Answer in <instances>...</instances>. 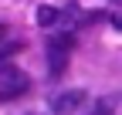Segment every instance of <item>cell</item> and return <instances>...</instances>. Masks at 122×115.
<instances>
[{
	"label": "cell",
	"mask_w": 122,
	"mask_h": 115,
	"mask_svg": "<svg viewBox=\"0 0 122 115\" xmlns=\"http://www.w3.org/2000/svg\"><path fill=\"white\" fill-rule=\"evenodd\" d=\"M68 48H71V37H51L48 41V68L54 78L68 68Z\"/></svg>",
	"instance_id": "2"
},
{
	"label": "cell",
	"mask_w": 122,
	"mask_h": 115,
	"mask_svg": "<svg viewBox=\"0 0 122 115\" xmlns=\"http://www.w3.org/2000/svg\"><path fill=\"white\" fill-rule=\"evenodd\" d=\"M4 31H7V27H4V24H0V37H4Z\"/></svg>",
	"instance_id": "6"
},
{
	"label": "cell",
	"mask_w": 122,
	"mask_h": 115,
	"mask_svg": "<svg viewBox=\"0 0 122 115\" xmlns=\"http://www.w3.org/2000/svg\"><path fill=\"white\" fill-rule=\"evenodd\" d=\"M112 27H115V31H122V10L112 14Z\"/></svg>",
	"instance_id": "5"
},
{
	"label": "cell",
	"mask_w": 122,
	"mask_h": 115,
	"mask_svg": "<svg viewBox=\"0 0 122 115\" xmlns=\"http://www.w3.org/2000/svg\"><path fill=\"white\" fill-rule=\"evenodd\" d=\"M65 14H61L58 7H37V14H34V20H37V27H54Z\"/></svg>",
	"instance_id": "4"
},
{
	"label": "cell",
	"mask_w": 122,
	"mask_h": 115,
	"mask_svg": "<svg viewBox=\"0 0 122 115\" xmlns=\"http://www.w3.org/2000/svg\"><path fill=\"white\" fill-rule=\"evenodd\" d=\"M27 85H30L27 75H20V71H10V75L0 78V98H17V95L27 91Z\"/></svg>",
	"instance_id": "3"
},
{
	"label": "cell",
	"mask_w": 122,
	"mask_h": 115,
	"mask_svg": "<svg viewBox=\"0 0 122 115\" xmlns=\"http://www.w3.org/2000/svg\"><path fill=\"white\" fill-rule=\"evenodd\" d=\"M85 102H88V91L85 88H71V91H61V95L51 98V112L54 115H75Z\"/></svg>",
	"instance_id": "1"
}]
</instances>
